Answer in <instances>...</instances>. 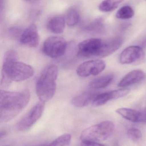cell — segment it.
Here are the masks:
<instances>
[{"mask_svg": "<svg viewBox=\"0 0 146 146\" xmlns=\"http://www.w3.org/2000/svg\"><path fill=\"white\" fill-rule=\"evenodd\" d=\"M30 100L29 90L19 92L0 91V122H8L17 117L27 106Z\"/></svg>", "mask_w": 146, "mask_h": 146, "instance_id": "6da1fadb", "label": "cell"}, {"mask_svg": "<svg viewBox=\"0 0 146 146\" xmlns=\"http://www.w3.org/2000/svg\"><path fill=\"white\" fill-rule=\"evenodd\" d=\"M34 70L30 65L17 60H3L1 85L7 87L13 82H19L31 78Z\"/></svg>", "mask_w": 146, "mask_h": 146, "instance_id": "7a4b0ae2", "label": "cell"}, {"mask_svg": "<svg viewBox=\"0 0 146 146\" xmlns=\"http://www.w3.org/2000/svg\"><path fill=\"white\" fill-rule=\"evenodd\" d=\"M58 75V67L55 65H49L42 70L36 82V94L41 101L46 102L54 96Z\"/></svg>", "mask_w": 146, "mask_h": 146, "instance_id": "3957f363", "label": "cell"}, {"mask_svg": "<svg viewBox=\"0 0 146 146\" xmlns=\"http://www.w3.org/2000/svg\"><path fill=\"white\" fill-rule=\"evenodd\" d=\"M114 129V123L112 121H103L86 128L82 132L80 138L82 141H91L100 143L109 138Z\"/></svg>", "mask_w": 146, "mask_h": 146, "instance_id": "277c9868", "label": "cell"}, {"mask_svg": "<svg viewBox=\"0 0 146 146\" xmlns=\"http://www.w3.org/2000/svg\"><path fill=\"white\" fill-rule=\"evenodd\" d=\"M67 48V42L63 37L50 36L44 41L42 51L46 56L52 58H56L64 55L66 52Z\"/></svg>", "mask_w": 146, "mask_h": 146, "instance_id": "5b68a950", "label": "cell"}, {"mask_svg": "<svg viewBox=\"0 0 146 146\" xmlns=\"http://www.w3.org/2000/svg\"><path fill=\"white\" fill-rule=\"evenodd\" d=\"M45 102L41 101L36 103L19 121L17 129L20 131H26L31 128L41 117L44 109Z\"/></svg>", "mask_w": 146, "mask_h": 146, "instance_id": "8992f818", "label": "cell"}, {"mask_svg": "<svg viewBox=\"0 0 146 146\" xmlns=\"http://www.w3.org/2000/svg\"><path fill=\"white\" fill-rule=\"evenodd\" d=\"M103 40L90 38L81 42L78 46L77 54L82 58H99Z\"/></svg>", "mask_w": 146, "mask_h": 146, "instance_id": "52a82bcc", "label": "cell"}, {"mask_svg": "<svg viewBox=\"0 0 146 146\" xmlns=\"http://www.w3.org/2000/svg\"><path fill=\"white\" fill-rule=\"evenodd\" d=\"M103 60H94L82 63L78 67L77 74L81 77L86 78L90 76H97L102 72L106 68Z\"/></svg>", "mask_w": 146, "mask_h": 146, "instance_id": "ba28073f", "label": "cell"}, {"mask_svg": "<svg viewBox=\"0 0 146 146\" xmlns=\"http://www.w3.org/2000/svg\"><path fill=\"white\" fill-rule=\"evenodd\" d=\"M144 56L141 47L131 46L125 49L119 56V61L122 64H129L141 60Z\"/></svg>", "mask_w": 146, "mask_h": 146, "instance_id": "9c48e42d", "label": "cell"}, {"mask_svg": "<svg viewBox=\"0 0 146 146\" xmlns=\"http://www.w3.org/2000/svg\"><path fill=\"white\" fill-rule=\"evenodd\" d=\"M129 91L128 89L123 88L98 94L92 102V106L94 107H97L103 106L109 101L117 100L125 96L129 93Z\"/></svg>", "mask_w": 146, "mask_h": 146, "instance_id": "30bf717a", "label": "cell"}, {"mask_svg": "<svg viewBox=\"0 0 146 146\" xmlns=\"http://www.w3.org/2000/svg\"><path fill=\"white\" fill-rule=\"evenodd\" d=\"M40 37L36 25H31L21 34L20 43L31 48L36 47L40 43Z\"/></svg>", "mask_w": 146, "mask_h": 146, "instance_id": "8fae6325", "label": "cell"}, {"mask_svg": "<svg viewBox=\"0 0 146 146\" xmlns=\"http://www.w3.org/2000/svg\"><path fill=\"white\" fill-rule=\"evenodd\" d=\"M123 40L119 36L103 40L99 58L107 57L116 52L122 46Z\"/></svg>", "mask_w": 146, "mask_h": 146, "instance_id": "7c38bea8", "label": "cell"}, {"mask_svg": "<svg viewBox=\"0 0 146 146\" xmlns=\"http://www.w3.org/2000/svg\"><path fill=\"white\" fill-rule=\"evenodd\" d=\"M145 74L141 70L131 71L127 73L118 84L120 88H126L141 82L145 78Z\"/></svg>", "mask_w": 146, "mask_h": 146, "instance_id": "4fadbf2b", "label": "cell"}, {"mask_svg": "<svg viewBox=\"0 0 146 146\" xmlns=\"http://www.w3.org/2000/svg\"><path fill=\"white\" fill-rule=\"evenodd\" d=\"M116 112L124 118L134 123L143 122V110H137L122 108L117 109Z\"/></svg>", "mask_w": 146, "mask_h": 146, "instance_id": "5bb4252c", "label": "cell"}, {"mask_svg": "<svg viewBox=\"0 0 146 146\" xmlns=\"http://www.w3.org/2000/svg\"><path fill=\"white\" fill-rule=\"evenodd\" d=\"M98 94L97 92L94 91H84L74 97L72 103L76 107H84L92 102Z\"/></svg>", "mask_w": 146, "mask_h": 146, "instance_id": "9a60e30c", "label": "cell"}, {"mask_svg": "<svg viewBox=\"0 0 146 146\" xmlns=\"http://www.w3.org/2000/svg\"><path fill=\"white\" fill-rule=\"evenodd\" d=\"M65 19L61 16H56L50 19L48 22V29L55 34H61L64 32L65 27Z\"/></svg>", "mask_w": 146, "mask_h": 146, "instance_id": "2e32d148", "label": "cell"}, {"mask_svg": "<svg viewBox=\"0 0 146 146\" xmlns=\"http://www.w3.org/2000/svg\"><path fill=\"white\" fill-rule=\"evenodd\" d=\"M114 78L112 75L102 76L94 79L90 82L89 86L94 89H100L107 87L111 82Z\"/></svg>", "mask_w": 146, "mask_h": 146, "instance_id": "e0dca14e", "label": "cell"}, {"mask_svg": "<svg viewBox=\"0 0 146 146\" xmlns=\"http://www.w3.org/2000/svg\"><path fill=\"white\" fill-rule=\"evenodd\" d=\"M123 1V0H104L100 4L99 10L105 13L112 11Z\"/></svg>", "mask_w": 146, "mask_h": 146, "instance_id": "ac0fdd59", "label": "cell"}, {"mask_svg": "<svg viewBox=\"0 0 146 146\" xmlns=\"http://www.w3.org/2000/svg\"><path fill=\"white\" fill-rule=\"evenodd\" d=\"M80 19V14L75 8H71L67 11L66 16V22L68 26L73 27L76 25Z\"/></svg>", "mask_w": 146, "mask_h": 146, "instance_id": "d6986e66", "label": "cell"}, {"mask_svg": "<svg viewBox=\"0 0 146 146\" xmlns=\"http://www.w3.org/2000/svg\"><path fill=\"white\" fill-rule=\"evenodd\" d=\"M135 14L134 10L129 6H124L117 11L116 17L119 19H128L133 17Z\"/></svg>", "mask_w": 146, "mask_h": 146, "instance_id": "ffe728a7", "label": "cell"}, {"mask_svg": "<svg viewBox=\"0 0 146 146\" xmlns=\"http://www.w3.org/2000/svg\"><path fill=\"white\" fill-rule=\"evenodd\" d=\"M71 141V135L70 134H65L56 138L51 142L50 146H65L70 145Z\"/></svg>", "mask_w": 146, "mask_h": 146, "instance_id": "44dd1931", "label": "cell"}, {"mask_svg": "<svg viewBox=\"0 0 146 146\" xmlns=\"http://www.w3.org/2000/svg\"><path fill=\"white\" fill-rule=\"evenodd\" d=\"M103 27L104 24L103 19L99 18L96 19L88 25L86 27V30L90 32H99L103 29Z\"/></svg>", "mask_w": 146, "mask_h": 146, "instance_id": "7402d4cb", "label": "cell"}, {"mask_svg": "<svg viewBox=\"0 0 146 146\" xmlns=\"http://www.w3.org/2000/svg\"><path fill=\"white\" fill-rule=\"evenodd\" d=\"M127 134L129 138L134 141H138L142 137V135L140 130L135 128L129 129L127 131Z\"/></svg>", "mask_w": 146, "mask_h": 146, "instance_id": "603a6c76", "label": "cell"}, {"mask_svg": "<svg viewBox=\"0 0 146 146\" xmlns=\"http://www.w3.org/2000/svg\"><path fill=\"white\" fill-rule=\"evenodd\" d=\"M82 145L83 146H100L103 145L100 143L95 142L91 141H82Z\"/></svg>", "mask_w": 146, "mask_h": 146, "instance_id": "cb8c5ba5", "label": "cell"}, {"mask_svg": "<svg viewBox=\"0 0 146 146\" xmlns=\"http://www.w3.org/2000/svg\"><path fill=\"white\" fill-rule=\"evenodd\" d=\"M6 135V132L4 130H1L0 133V138L1 139L2 137H4Z\"/></svg>", "mask_w": 146, "mask_h": 146, "instance_id": "d4e9b609", "label": "cell"}, {"mask_svg": "<svg viewBox=\"0 0 146 146\" xmlns=\"http://www.w3.org/2000/svg\"><path fill=\"white\" fill-rule=\"evenodd\" d=\"M24 1L27 2H31V3H35V2H37L39 0H24Z\"/></svg>", "mask_w": 146, "mask_h": 146, "instance_id": "484cf974", "label": "cell"}, {"mask_svg": "<svg viewBox=\"0 0 146 146\" xmlns=\"http://www.w3.org/2000/svg\"><path fill=\"white\" fill-rule=\"evenodd\" d=\"M143 46H146V39L143 41Z\"/></svg>", "mask_w": 146, "mask_h": 146, "instance_id": "4316f807", "label": "cell"}, {"mask_svg": "<svg viewBox=\"0 0 146 146\" xmlns=\"http://www.w3.org/2000/svg\"><path fill=\"white\" fill-rule=\"evenodd\" d=\"M145 1H146V0H145Z\"/></svg>", "mask_w": 146, "mask_h": 146, "instance_id": "83f0119b", "label": "cell"}]
</instances>
